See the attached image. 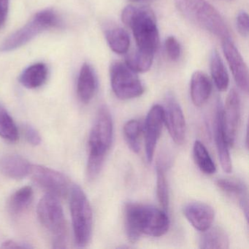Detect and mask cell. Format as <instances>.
I'll use <instances>...</instances> for the list:
<instances>
[{"mask_svg":"<svg viewBox=\"0 0 249 249\" xmlns=\"http://www.w3.org/2000/svg\"><path fill=\"white\" fill-rule=\"evenodd\" d=\"M125 230L128 240L136 243L142 234L161 237L170 228L167 212L153 205L127 203L124 207Z\"/></svg>","mask_w":249,"mask_h":249,"instance_id":"obj_1","label":"cell"},{"mask_svg":"<svg viewBox=\"0 0 249 249\" xmlns=\"http://www.w3.org/2000/svg\"><path fill=\"white\" fill-rule=\"evenodd\" d=\"M113 119L107 106H102L99 108L97 117L90 132L89 139L87 177L92 180L100 174L107 151L113 141Z\"/></svg>","mask_w":249,"mask_h":249,"instance_id":"obj_2","label":"cell"},{"mask_svg":"<svg viewBox=\"0 0 249 249\" xmlns=\"http://www.w3.org/2000/svg\"><path fill=\"white\" fill-rule=\"evenodd\" d=\"M175 5L191 22L222 40L230 38V30L222 16L206 0H175Z\"/></svg>","mask_w":249,"mask_h":249,"instance_id":"obj_3","label":"cell"},{"mask_svg":"<svg viewBox=\"0 0 249 249\" xmlns=\"http://www.w3.org/2000/svg\"><path fill=\"white\" fill-rule=\"evenodd\" d=\"M122 19L132 30L137 48L157 52L160 46V33L155 15L151 9L129 5L122 11Z\"/></svg>","mask_w":249,"mask_h":249,"instance_id":"obj_4","label":"cell"},{"mask_svg":"<svg viewBox=\"0 0 249 249\" xmlns=\"http://www.w3.org/2000/svg\"><path fill=\"white\" fill-rule=\"evenodd\" d=\"M37 216L40 224L53 236V247L65 249L66 222L59 197L46 194L37 205Z\"/></svg>","mask_w":249,"mask_h":249,"instance_id":"obj_5","label":"cell"},{"mask_svg":"<svg viewBox=\"0 0 249 249\" xmlns=\"http://www.w3.org/2000/svg\"><path fill=\"white\" fill-rule=\"evenodd\" d=\"M60 25L57 14L52 9L37 13L24 27L13 33L0 45V52H10L31 41L37 35L48 29Z\"/></svg>","mask_w":249,"mask_h":249,"instance_id":"obj_6","label":"cell"},{"mask_svg":"<svg viewBox=\"0 0 249 249\" xmlns=\"http://www.w3.org/2000/svg\"><path fill=\"white\" fill-rule=\"evenodd\" d=\"M71 212L75 243L79 247H85L91 237L93 213L87 195L78 185L71 189Z\"/></svg>","mask_w":249,"mask_h":249,"instance_id":"obj_7","label":"cell"},{"mask_svg":"<svg viewBox=\"0 0 249 249\" xmlns=\"http://www.w3.org/2000/svg\"><path fill=\"white\" fill-rule=\"evenodd\" d=\"M110 84L115 95L122 100H132L144 92L142 82L136 72L126 64L114 62L110 67Z\"/></svg>","mask_w":249,"mask_h":249,"instance_id":"obj_8","label":"cell"},{"mask_svg":"<svg viewBox=\"0 0 249 249\" xmlns=\"http://www.w3.org/2000/svg\"><path fill=\"white\" fill-rule=\"evenodd\" d=\"M30 174L33 181L48 194L63 197L69 192L68 178L56 170L44 166L32 165Z\"/></svg>","mask_w":249,"mask_h":249,"instance_id":"obj_9","label":"cell"},{"mask_svg":"<svg viewBox=\"0 0 249 249\" xmlns=\"http://www.w3.org/2000/svg\"><path fill=\"white\" fill-rule=\"evenodd\" d=\"M164 119L173 141L182 145L186 139V121L180 104L172 94L166 97Z\"/></svg>","mask_w":249,"mask_h":249,"instance_id":"obj_10","label":"cell"},{"mask_svg":"<svg viewBox=\"0 0 249 249\" xmlns=\"http://www.w3.org/2000/svg\"><path fill=\"white\" fill-rule=\"evenodd\" d=\"M164 124V107L160 105H155L150 109L144 125L145 154L148 162H151L154 159L156 147Z\"/></svg>","mask_w":249,"mask_h":249,"instance_id":"obj_11","label":"cell"},{"mask_svg":"<svg viewBox=\"0 0 249 249\" xmlns=\"http://www.w3.org/2000/svg\"><path fill=\"white\" fill-rule=\"evenodd\" d=\"M222 49L236 84L242 91L249 92V69L243 56L230 38L222 40Z\"/></svg>","mask_w":249,"mask_h":249,"instance_id":"obj_12","label":"cell"},{"mask_svg":"<svg viewBox=\"0 0 249 249\" xmlns=\"http://www.w3.org/2000/svg\"><path fill=\"white\" fill-rule=\"evenodd\" d=\"M240 119V96L237 90L232 89L227 95L225 106L222 109L223 126L230 146L233 145L235 141Z\"/></svg>","mask_w":249,"mask_h":249,"instance_id":"obj_13","label":"cell"},{"mask_svg":"<svg viewBox=\"0 0 249 249\" xmlns=\"http://www.w3.org/2000/svg\"><path fill=\"white\" fill-rule=\"evenodd\" d=\"M183 211L188 221L199 231L210 228L215 218V212L212 207L204 202H189L185 205Z\"/></svg>","mask_w":249,"mask_h":249,"instance_id":"obj_14","label":"cell"},{"mask_svg":"<svg viewBox=\"0 0 249 249\" xmlns=\"http://www.w3.org/2000/svg\"><path fill=\"white\" fill-rule=\"evenodd\" d=\"M222 109L221 104L217 106L216 114L215 119V141L217 152L221 163V168L225 173H231L232 170L231 157L229 150L228 142L224 133L222 122Z\"/></svg>","mask_w":249,"mask_h":249,"instance_id":"obj_15","label":"cell"},{"mask_svg":"<svg viewBox=\"0 0 249 249\" xmlns=\"http://www.w3.org/2000/svg\"><path fill=\"white\" fill-rule=\"evenodd\" d=\"M97 89V78L95 71L91 65L84 63L81 67L77 84L78 98L87 104L95 95Z\"/></svg>","mask_w":249,"mask_h":249,"instance_id":"obj_16","label":"cell"},{"mask_svg":"<svg viewBox=\"0 0 249 249\" xmlns=\"http://www.w3.org/2000/svg\"><path fill=\"white\" fill-rule=\"evenodd\" d=\"M32 165L24 157L15 154H8L0 157V173L10 178H24L28 176Z\"/></svg>","mask_w":249,"mask_h":249,"instance_id":"obj_17","label":"cell"},{"mask_svg":"<svg viewBox=\"0 0 249 249\" xmlns=\"http://www.w3.org/2000/svg\"><path fill=\"white\" fill-rule=\"evenodd\" d=\"M212 92V83L209 77L201 71H196L192 75L190 84L191 98L195 106H203Z\"/></svg>","mask_w":249,"mask_h":249,"instance_id":"obj_18","label":"cell"},{"mask_svg":"<svg viewBox=\"0 0 249 249\" xmlns=\"http://www.w3.org/2000/svg\"><path fill=\"white\" fill-rule=\"evenodd\" d=\"M199 245L203 249H227L230 248V240L226 231L221 227H212L202 231Z\"/></svg>","mask_w":249,"mask_h":249,"instance_id":"obj_19","label":"cell"},{"mask_svg":"<svg viewBox=\"0 0 249 249\" xmlns=\"http://www.w3.org/2000/svg\"><path fill=\"white\" fill-rule=\"evenodd\" d=\"M48 72L47 66L44 63L34 64L23 71L19 76V82L30 89L39 88L46 83Z\"/></svg>","mask_w":249,"mask_h":249,"instance_id":"obj_20","label":"cell"},{"mask_svg":"<svg viewBox=\"0 0 249 249\" xmlns=\"http://www.w3.org/2000/svg\"><path fill=\"white\" fill-rule=\"evenodd\" d=\"M217 186L223 192L238 199L243 212L248 218V195L246 186L239 180L230 178H219L216 181Z\"/></svg>","mask_w":249,"mask_h":249,"instance_id":"obj_21","label":"cell"},{"mask_svg":"<svg viewBox=\"0 0 249 249\" xmlns=\"http://www.w3.org/2000/svg\"><path fill=\"white\" fill-rule=\"evenodd\" d=\"M154 53L137 48L126 57V66L136 73H143L149 71L154 61Z\"/></svg>","mask_w":249,"mask_h":249,"instance_id":"obj_22","label":"cell"},{"mask_svg":"<svg viewBox=\"0 0 249 249\" xmlns=\"http://www.w3.org/2000/svg\"><path fill=\"white\" fill-rule=\"evenodd\" d=\"M210 64L211 76L215 87L218 91H226L230 84V78L224 62L217 51H213L211 53Z\"/></svg>","mask_w":249,"mask_h":249,"instance_id":"obj_23","label":"cell"},{"mask_svg":"<svg viewBox=\"0 0 249 249\" xmlns=\"http://www.w3.org/2000/svg\"><path fill=\"white\" fill-rule=\"evenodd\" d=\"M106 38L110 49L118 54H125L130 47V37L121 27H113L106 32Z\"/></svg>","mask_w":249,"mask_h":249,"instance_id":"obj_24","label":"cell"},{"mask_svg":"<svg viewBox=\"0 0 249 249\" xmlns=\"http://www.w3.org/2000/svg\"><path fill=\"white\" fill-rule=\"evenodd\" d=\"M33 190L30 186H24L17 190L11 196L8 203L10 212L18 215L28 208L33 202Z\"/></svg>","mask_w":249,"mask_h":249,"instance_id":"obj_25","label":"cell"},{"mask_svg":"<svg viewBox=\"0 0 249 249\" xmlns=\"http://www.w3.org/2000/svg\"><path fill=\"white\" fill-rule=\"evenodd\" d=\"M195 162L199 170L207 175H213L216 171L215 163L213 161L206 147L200 141H195L193 147Z\"/></svg>","mask_w":249,"mask_h":249,"instance_id":"obj_26","label":"cell"},{"mask_svg":"<svg viewBox=\"0 0 249 249\" xmlns=\"http://www.w3.org/2000/svg\"><path fill=\"white\" fill-rule=\"evenodd\" d=\"M0 137L9 142L18 141V131L8 110L0 105Z\"/></svg>","mask_w":249,"mask_h":249,"instance_id":"obj_27","label":"cell"},{"mask_svg":"<svg viewBox=\"0 0 249 249\" xmlns=\"http://www.w3.org/2000/svg\"><path fill=\"white\" fill-rule=\"evenodd\" d=\"M157 198L161 209L167 212L170 206V195L165 170L162 164L157 163Z\"/></svg>","mask_w":249,"mask_h":249,"instance_id":"obj_28","label":"cell"},{"mask_svg":"<svg viewBox=\"0 0 249 249\" xmlns=\"http://www.w3.org/2000/svg\"><path fill=\"white\" fill-rule=\"evenodd\" d=\"M142 130L141 122L136 119L128 121L124 126V135L126 143L135 153H139L141 151L139 139Z\"/></svg>","mask_w":249,"mask_h":249,"instance_id":"obj_29","label":"cell"},{"mask_svg":"<svg viewBox=\"0 0 249 249\" xmlns=\"http://www.w3.org/2000/svg\"><path fill=\"white\" fill-rule=\"evenodd\" d=\"M164 47L167 56L172 61H177L180 58L181 54V47L178 40L176 37L173 36L167 37L164 42Z\"/></svg>","mask_w":249,"mask_h":249,"instance_id":"obj_30","label":"cell"},{"mask_svg":"<svg viewBox=\"0 0 249 249\" xmlns=\"http://www.w3.org/2000/svg\"><path fill=\"white\" fill-rule=\"evenodd\" d=\"M249 15L245 11L237 14L235 18V25L238 33L243 37H247L249 34Z\"/></svg>","mask_w":249,"mask_h":249,"instance_id":"obj_31","label":"cell"},{"mask_svg":"<svg viewBox=\"0 0 249 249\" xmlns=\"http://www.w3.org/2000/svg\"><path fill=\"white\" fill-rule=\"evenodd\" d=\"M24 135L29 143L33 145H40L41 142V137L36 128L30 124L24 126Z\"/></svg>","mask_w":249,"mask_h":249,"instance_id":"obj_32","label":"cell"},{"mask_svg":"<svg viewBox=\"0 0 249 249\" xmlns=\"http://www.w3.org/2000/svg\"><path fill=\"white\" fill-rule=\"evenodd\" d=\"M10 0H0V29L5 26L9 11Z\"/></svg>","mask_w":249,"mask_h":249,"instance_id":"obj_33","label":"cell"},{"mask_svg":"<svg viewBox=\"0 0 249 249\" xmlns=\"http://www.w3.org/2000/svg\"><path fill=\"white\" fill-rule=\"evenodd\" d=\"M1 247L3 249H30L32 246L27 245V243H20L14 240H8L4 242Z\"/></svg>","mask_w":249,"mask_h":249,"instance_id":"obj_34","label":"cell"},{"mask_svg":"<svg viewBox=\"0 0 249 249\" xmlns=\"http://www.w3.org/2000/svg\"><path fill=\"white\" fill-rule=\"evenodd\" d=\"M131 1H133V2H142V1H147V0H131Z\"/></svg>","mask_w":249,"mask_h":249,"instance_id":"obj_35","label":"cell"}]
</instances>
